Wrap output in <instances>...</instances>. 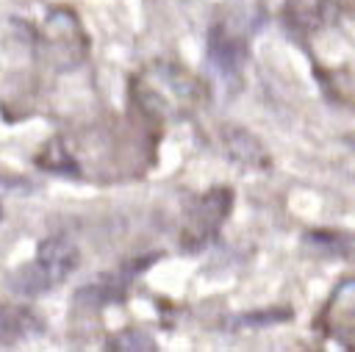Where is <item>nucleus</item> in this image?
<instances>
[{"instance_id":"nucleus-10","label":"nucleus","mask_w":355,"mask_h":352,"mask_svg":"<svg viewBox=\"0 0 355 352\" xmlns=\"http://www.w3.org/2000/svg\"><path fill=\"white\" fill-rule=\"evenodd\" d=\"M28 322H31L28 310L11 308V305H0V344L19 338L28 330Z\"/></svg>"},{"instance_id":"nucleus-1","label":"nucleus","mask_w":355,"mask_h":352,"mask_svg":"<svg viewBox=\"0 0 355 352\" xmlns=\"http://www.w3.org/2000/svg\"><path fill=\"white\" fill-rule=\"evenodd\" d=\"M130 97L136 108L155 122H175L191 116L205 103V83L175 61L144 64L130 78Z\"/></svg>"},{"instance_id":"nucleus-2","label":"nucleus","mask_w":355,"mask_h":352,"mask_svg":"<svg viewBox=\"0 0 355 352\" xmlns=\"http://www.w3.org/2000/svg\"><path fill=\"white\" fill-rule=\"evenodd\" d=\"M78 247L67 236H50L36 247V255L11 274L8 285L22 297L47 294L78 269Z\"/></svg>"},{"instance_id":"nucleus-9","label":"nucleus","mask_w":355,"mask_h":352,"mask_svg":"<svg viewBox=\"0 0 355 352\" xmlns=\"http://www.w3.org/2000/svg\"><path fill=\"white\" fill-rule=\"evenodd\" d=\"M36 164L42 166V169H50V172H61V175H78V166H75V161L67 155V150L61 147V141L58 139H53L44 150H42V155L36 158Z\"/></svg>"},{"instance_id":"nucleus-6","label":"nucleus","mask_w":355,"mask_h":352,"mask_svg":"<svg viewBox=\"0 0 355 352\" xmlns=\"http://www.w3.org/2000/svg\"><path fill=\"white\" fill-rule=\"evenodd\" d=\"M208 61L222 78H239L247 61V42L227 22H216L208 33Z\"/></svg>"},{"instance_id":"nucleus-4","label":"nucleus","mask_w":355,"mask_h":352,"mask_svg":"<svg viewBox=\"0 0 355 352\" xmlns=\"http://www.w3.org/2000/svg\"><path fill=\"white\" fill-rule=\"evenodd\" d=\"M39 47L44 50V58L50 64H55L58 69H72L86 58L89 36L72 11L55 8L39 28Z\"/></svg>"},{"instance_id":"nucleus-8","label":"nucleus","mask_w":355,"mask_h":352,"mask_svg":"<svg viewBox=\"0 0 355 352\" xmlns=\"http://www.w3.org/2000/svg\"><path fill=\"white\" fill-rule=\"evenodd\" d=\"M225 147H227V155L241 164L244 169H266L269 166V152L263 150V144L247 133L244 127H225Z\"/></svg>"},{"instance_id":"nucleus-5","label":"nucleus","mask_w":355,"mask_h":352,"mask_svg":"<svg viewBox=\"0 0 355 352\" xmlns=\"http://www.w3.org/2000/svg\"><path fill=\"white\" fill-rule=\"evenodd\" d=\"M283 22L294 36L311 39L341 22V6L338 0H286Z\"/></svg>"},{"instance_id":"nucleus-3","label":"nucleus","mask_w":355,"mask_h":352,"mask_svg":"<svg viewBox=\"0 0 355 352\" xmlns=\"http://www.w3.org/2000/svg\"><path fill=\"white\" fill-rule=\"evenodd\" d=\"M230 208H233V191L225 186H214L205 194L194 197L183 211L180 247L189 252L205 249L219 236V227L227 219Z\"/></svg>"},{"instance_id":"nucleus-7","label":"nucleus","mask_w":355,"mask_h":352,"mask_svg":"<svg viewBox=\"0 0 355 352\" xmlns=\"http://www.w3.org/2000/svg\"><path fill=\"white\" fill-rule=\"evenodd\" d=\"M322 322H324L327 333L333 338H338L344 346L352 344V327H355V283L352 280H344L333 291Z\"/></svg>"},{"instance_id":"nucleus-11","label":"nucleus","mask_w":355,"mask_h":352,"mask_svg":"<svg viewBox=\"0 0 355 352\" xmlns=\"http://www.w3.org/2000/svg\"><path fill=\"white\" fill-rule=\"evenodd\" d=\"M108 349H139V352H153V349H158V344H155L150 335L139 333V330H125V333H116V335L108 338Z\"/></svg>"}]
</instances>
